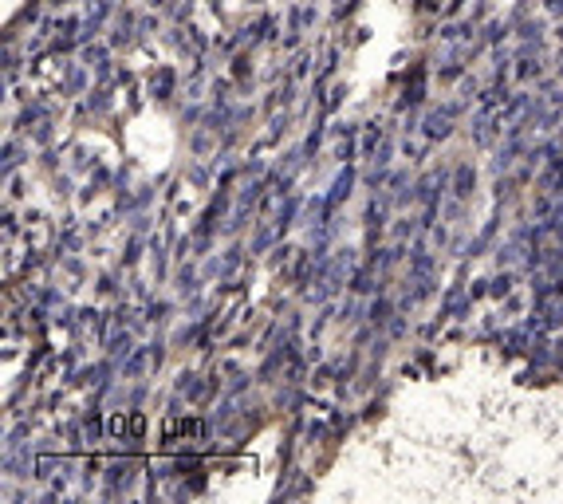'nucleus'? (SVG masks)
I'll use <instances>...</instances> for the list:
<instances>
[{
    "instance_id": "nucleus-1",
    "label": "nucleus",
    "mask_w": 563,
    "mask_h": 504,
    "mask_svg": "<svg viewBox=\"0 0 563 504\" xmlns=\"http://www.w3.org/2000/svg\"><path fill=\"white\" fill-rule=\"evenodd\" d=\"M205 426L201 422H166V441H178V437H201Z\"/></svg>"
}]
</instances>
